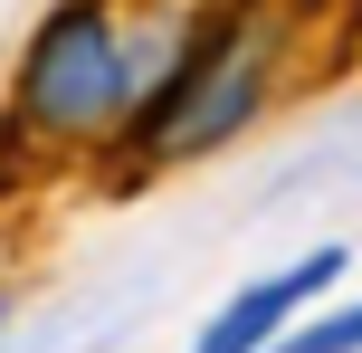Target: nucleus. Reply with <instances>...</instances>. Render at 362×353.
I'll list each match as a JSON object with an SVG mask.
<instances>
[{
    "label": "nucleus",
    "instance_id": "3",
    "mask_svg": "<svg viewBox=\"0 0 362 353\" xmlns=\"http://www.w3.org/2000/svg\"><path fill=\"white\" fill-rule=\"evenodd\" d=\"M267 353H362V306H344V316L305 325V335H276Z\"/></svg>",
    "mask_w": 362,
    "mask_h": 353
},
{
    "label": "nucleus",
    "instance_id": "1",
    "mask_svg": "<svg viewBox=\"0 0 362 353\" xmlns=\"http://www.w3.org/2000/svg\"><path fill=\"white\" fill-rule=\"evenodd\" d=\"M19 96H29L38 125L95 134V125H115V115L134 105V67H124V48H115V29L95 10H57L48 29H38L29 67H19Z\"/></svg>",
    "mask_w": 362,
    "mask_h": 353
},
{
    "label": "nucleus",
    "instance_id": "2",
    "mask_svg": "<svg viewBox=\"0 0 362 353\" xmlns=\"http://www.w3.org/2000/svg\"><path fill=\"white\" fill-rule=\"evenodd\" d=\"M344 258H353V248H305L296 267L257 277L248 296H229L210 325H200V344H191V353H267V344H276V325H286L296 306H305V296H325V287L344 277Z\"/></svg>",
    "mask_w": 362,
    "mask_h": 353
}]
</instances>
